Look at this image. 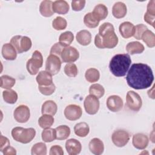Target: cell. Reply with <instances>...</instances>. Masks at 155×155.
<instances>
[{"label": "cell", "instance_id": "cell-11", "mask_svg": "<svg viewBox=\"0 0 155 155\" xmlns=\"http://www.w3.org/2000/svg\"><path fill=\"white\" fill-rule=\"evenodd\" d=\"M79 57V53L78 50L71 46L65 47L61 54L62 61L67 63H73L77 61Z\"/></svg>", "mask_w": 155, "mask_h": 155}, {"label": "cell", "instance_id": "cell-27", "mask_svg": "<svg viewBox=\"0 0 155 155\" xmlns=\"http://www.w3.org/2000/svg\"><path fill=\"white\" fill-rule=\"evenodd\" d=\"M144 50L143 45L138 41L130 42L126 45V50L130 54H140Z\"/></svg>", "mask_w": 155, "mask_h": 155}, {"label": "cell", "instance_id": "cell-46", "mask_svg": "<svg viewBox=\"0 0 155 155\" xmlns=\"http://www.w3.org/2000/svg\"><path fill=\"white\" fill-rule=\"evenodd\" d=\"M50 155H63L64 151L62 148L58 145H54L50 148Z\"/></svg>", "mask_w": 155, "mask_h": 155}, {"label": "cell", "instance_id": "cell-1", "mask_svg": "<svg viewBox=\"0 0 155 155\" xmlns=\"http://www.w3.org/2000/svg\"><path fill=\"white\" fill-rule=\"evenodd\" d=\"M126 79L130 87L142 90L150 87L154 81V75L150 66L142 63H136L131 66Z\"/></svg>", "mask_w": 155, "mask_h": 155}, {"label": "cell", "instance_id": "cell-32", "mask_svg": "<svg viewBox=\"0 0 155 155\" xmlns=\"http://www.w3.org/2000/svg\"><path fill=\"white\" fill-rule=\"evenodd\" d=\"M85 79L90 83L97 82L100 78V73L98 70L94 68H90L87 70L85 73Z\"/></svg>", "mask_w": 155, "mask_h": 155}, {"label": "cell", "instance_id": "cell-25", "mask_svg": "<svg viewBox=\"0 0 155 155\" xmlns=\"http://www.w3.org/2000/svg\"><path fill=\"white\" fill-rule=\"evenodd\" d=\"M76 38L80 45L86 46L89 45L91 41V35L89 31L82 30L76 34Z\"/></svg>", "mask_w": 155, "mask_h": 155}, {"label": "cell", "instance_id": "cell-23", "mask_svg": "<svg viewBox=\"0 0 155 155\" xmlns=\"http://www.w3.org/2000/svg\"><path fill=\"white\" fill-rule=\"evenodd\" d=\"M58 110L57 104L51 100L45 101L41 108V113L42 114H50L54 116Z\"/></svg>", "mask_w": 155, "mask_h": 155}, {"label": "cell", "instance_id": "cell-33", "mask_svg": "<svg viewBox=\"0 0 155 155\" xmlns=\"http://www.w3.org/2000/svg\"><path fill=\"white\" fill-rule=\"evenodd\" d=\"M53 116L50 114H42L38 119L39 125L43 129L50 128L54 123Z\"/></svg>", "mask_w": 155, "mask_h": 155}, {"label": "cell", "instance_id": "cell-12", "mask_svg": "<svg viewBox=\"0 0 155 155\" xmlns=\"http://www.w3.org/2000/svg\"><path fill=\"white\" fill-rule=\"evenodd\" d=\"M30 116L29 108L25 105H19L13 112L14 119L19 123L27 122Z\"/></svg>", "mask_w": 155, "mask_h": 155}, {"label": "cell", "instance_id": "cell-40", "mask_svg": "<svg viewBox=\"0 0 155 155\" xmlns=\"http://www.w3.org/2000/svg\"><path fill=\"white\" fill-rule=\"evenodd\" d=\"M67 25V21L61 16H57L52 22V27L56 30H62L65 29Z\"/></svg>", "mask_w": 155, "mask_h": 155}, {"label": "cell", "instance_id": "cell-17", "mask_svg": "<svg viewBox=\"0 0 155 155\" xmlns=\"http://www.w3.org/2000/svg\"><path fill=\"white\" fill-rule=\"evenodd\" d=\"M119 30L124 38H130L134 35V25L130 22H124L119 25Z\"/></svg>", "mask_w": 155, "mask_h": 155}, {"label": "cell", "instance_id": "cell-28", "mask_svg": "<svg viewBox=\"0 0 155 155\" xmlns=\"http://www.w3.org/2000/svg\"><path fill=\"white\" fill-rule=\"evenodd\" d=\"M74 131L75 134L78 136L84 137L88 134L90 132V128L86 122H79L74 125Z\"/></svg>", "mask_w": 155, "mask_h": 155}, {"label": "cell", "instance_id": "cell-29", "mask_svg": "<svg viewBox=\"0 0 155 155\" xmlns=\"http://www.w3.org/2000/svg\"><path fill=\"white\" fill-rule=\"evenodd\" d=\"M57 140L67 139L70 134V128L67 125H59L55 128Z\"/></svg>", "mask_w": 155, "mask_h": 155}, {"label": "cell", "instance_id": "cell-4", "mask_svg": "<svg viewBox=\"0 0 155 155\" xmlns=\"http://www.w3.org/2000/svg\"><path fill=\"white\" fill-rule=\"evenodd\" d=\"M11 134L15 140L25 144L30 142L34 139L36 135V131L33 128H24L21 127H16L12 129Z\"/></svg>", "mask_w": 155, "mask_h": 155}, {"label": "cell", "instance_id": "cell-21", "mask_svg": "<svg viewBox=\"0 0 155 155\" xmlns=\"http://www.w3.org/2000/svg\"><path fill=\"white\" fill-rule=\"evenodd\" d=\"M127 12L126 5L122 2H116L112 7V14L117 19H120L125 16Z\"/></svg>", "mask_w": 155, "mask_h": 155}, {"label": "cell", "instance_id": "cell-13", "mask_svg": "<svg viewBox=\"0 0 155 155\" xmlns=\"http://www.w3.org/2000/svg\"><path fill=\"white\" fill-rule=\"evenodd\" d=\"M64 114L67 119L69 120H76L82 116V110L79 105L70 104L65 107Z\"/></svg>", "mask_w": 155, "mask_h": 155}, {"label": "cell", "instance_id": "cell-41", "mask_svg": "<svg viewBox=\"0 0 155 155\" xmlns=\"http://www.w3.org/2000/svg\"><path fill=\"white\" fill-rule=\"evenodd\" d=\"M64 71L67 76L71 78L76 77L78 73L77 66L73 63H68L66 64L64 67Z\"/></svg>", "mask_w": 155, "mask_h": 155}, {"label": "cell", "instance_id": "cell-24", "mask_svg": "<svg viewBox=\"0 0 155 155\" xmlns=\"http://www.w3.org/2000/svg\"><path fill=\"white\" fill-rule=\"evenodd\" d=\"M53 2L50 0L42 1L39 5V12L42 16L50 17L54 14L52 8Z\"/></svg>", "mask_w": 155, "mask_h": 155}, {"label": "cell", "instance_id": "cell-5", "mask_svg": "<svg viewBox=\"0 0 155 155\" xmlns=\"http://www.w3.org/2000/svg\"><path fill=\"white\" fill-rule=\"evenodd\" d=\"M10 44L15 47L18 53L28 51L32 45L30 38L21 35H16L12 37L10 40Z\"/></svg>", "mask_w": 155, "mask_h": 155}, {"label": "cell", "instance_id": "cell-14", "mask_svg": "<svg viewBox=\"0 0 155 155\" xmlns=\"http://www.w3.org/2000/svg\"><path fill=\"white\" fill-rule=\"evenodd\" d=\"M107 107L112 112H118L123 107L122 99L117 95H111L107 99Z\"/></svg>", "mask_w": 155, "mask_h": 155}, {"label": "cell", "instance_id": "cell-9", "mask_svg": "<svg viewBox=\"0 0 155 155\" xmlns=\"http://www.w3.org/2000/svg\"><path fill=\"white\" fill-rule=\"evenodd\" d=\"M111 140L116 147H123L130 140V134L124 130H117L112 134Z\"/></svg>", "mask_w": 155, "mask_h": 155}, {"label": "cell", "instance_id": "cell-44", "mask_svg": "<svg viewBox=\"0 0 155 155\" xmlns=\"http://www.w3.org/2000/svg\"><path fill=\"white\" fill-rule=\"evenodd\" d=\"M65 47H64L60 42H56L51 47L50 53L51 54H54L58 56H61V54Z\"/></svg>", "mask_w": 155, "mask_h": 155}, {"label": "cell", "instance_id": "cell-31", "mask_svg": "<svg viewBox=\"0 0 155 155\" xmlns=\"http://www.w3.org/2000/svg\"><path fill=\"white\" fill-rule=\"evenodd\" d=\"M42 139L45 142H51L56 139V130L51 128L44 129L41 133Z\"/></svg>", "mask_w": 155, "mask_h": 155}, {"label": "cell", "instance_id": "cell-30", "mask_svg": "<svg viewBox=\"0 0 155 155\" xmlns=\"http://www.w3.org/2000/svg\"><path fill=\"white\" fill-rule=\"evenodd\" d=\"M2 97L4 101L6 103L10 104H13L16 103L18 100V96L17 93L12 89H8L7 90H4L2 92Z\"/></svg>", "mask_w": 155, "mask_h": 155}, {"label": "cell", "instance_id": "cell-49", "mask_svg": "<svg viewBox=\"0 0 155 155\" xmlns=\"http://www.w3.org/2000/svg\"><path fill=\"white\" fill-rule=\"evenodd\" d=\"M1 144H0V151H1L4 148L10 145V141L8 139L2 135L1 136Z\"/></svg>", "mask_w": 155, "mask_h": 155}, {"label": "cell", "instance_id": "cell-45", "mask_svg": "<svg viewBox=\"0 0 155 155\" xmlns=\"http://www.w3.org/2000/svg\"><path fill=\"white\" fill-rule=\"evenodd\" d=\"M86 1L85 0H74L71 1V7L73 10L79 12L82 10L85 5Z\"/></svg>", "mask_w": 155, "mask_h": 155}, {"label": "cell", "instance_id": "cell-2", "mask_svg": "<svg viewBox=\"0 0 155 155\" xmlns=\"http://www.w3.org/2000/svg\"><path fill=\"white\" fill-rule=\"evenodd\" d=\"M131 63L128 54H117L110 60L109 68L111 73L116 77L125 76Z\"/></svg>", "mask_w": 155, "mask_h": 155}, {"label": "cell", "instance_id": "cell-39", "mask_svg": "<svg viewBox=\"0 0 155 155\" xmlns=\"http://www.w3.org/2000/svg\"><path fill=\"white\" fill-rule=\"evenodd\" d=\"M15 78L8 76L3 75L1 77V87L5 89H11L15 84Z\"/></svg>", "mask_w": 155, "mask_h": 155}, {"label": "cell", "instance_id": "cell-36", "mask_svg": "<svg viewBox=\"0 0 155 155\" xmlns=\"http://www.w3.org/2000/svg\"><path fill=\"white\" fill-rule=\"evenodd\" d=\"M84 22L87 27L93 28H96L99 25V21L96 19L92 12H90L84 16Z\"/></svg>", "mask_w": 155, "mask_h": 155}, {"label": "cell", "instance_id": "cell-22", "mask_svg": "<svg viewBox=\"0 0 155 155\" xmlns=\"http://www.w3.org/2000/svg\"><path fill=\"white\" fill-rule=\"evenodd\" d=\"M52 8L54 13L64 15L68 13L70 7L67 1L64 0H58L53 2Z\"/></svg>", "mask_w": 155, "mask_h": 155}, {"label": "cell", "instance_id": "cell-20", "mask_svg": "<svg viewBox=\"0 0 155 155\" xmlns=\"http://www.w3.org/2000/svg\"><path fill=\"white\" fill-rule=\"evenodd\" d=\"M36 80L38 85L41 86H48L53 84L52 75L46 70L39 71Z\"/></svg>", "mask_w": 155, "mask_h": 155}, {"label": "cell", "instance_id": "cell-3", "mask_svg": "<svg viewBox=\"0 0 155 155\" xmlns=\"http://www.w3.org/2000/svg\"><path fill=\"white\" fill-rule=\"evenodd\" d=\"M118 43V38L114 29L109 30L102 33H98L94 38V44L98 48H113Z\"/></svg>", "mask_w": 155, "mask_h": 155}, {"label": "cell", "instance_id": "cell-7", "mask_svg": "<svg viewBox=\"0 0 155 155\" xmlns=\"http://www.w3.org/2000/svg\"><path fill=\"white\" fill-rule=\"evenodd\" d=\"M61 67V61L59 56L54 54H50L45 62V70L51 75L58 74Z\"/></svg>", "mask_w": 155, "mask_h": 155}, {"label": "cell", "instance_id": "cell-35", "mask_svg": "<svg viewBox=\"0 0 155 155\" xmlns=\"http://www.w3.org/2000/svg\"><path fill=\"white\" fill-rule=\"evenodd\" d=\"M74 40V35L70 31H65L61 33L59 38V42L62 44L64 47L69 46Z\"/></svg>", "mask_w": 155, "mask_h": 155}, {"label": "cell", "instance_id": "cell-6", "mask_svg": "<svg viewBox=\"0 0 155 155\" xmlns=\"http://www.w3.org/2000/svg\"><path fill=\"white\" fill-rule=\"evenodd\" d=\"M43 64V57L41 53L38 50H35L32 56L29 59L26 64V68L28 72L31 75L36 74Z\"/></svg>", "mask_w": 155, "mask_h": 155}, {"label": "cell", "instance_id": "cell-16", "mask_svg": "<svg viewBox=\"0 0 155 155\" xmlns=\"http://www.w3.org/2000/svg\"><path fill=\"white\" fill-rule=\"evenodd\" d=\"M65 148L68 154L76 155L81 153L82 150V145L77 139H68L65 142Z\"/></svg>", "mask_w": 155, "mask_h": 155}, {"label": "cell", "instance_id": "cell-19", "mask_svg": "<svg viewBox=\"0 0 155 155\" xmlns=\"http://www.w3.org/2000/svg\"><path fill=\"white\" fill-rule=\"evenodd\" d=\"M88 148L93 154L100 155L104 152V145L103 142L99 138H93L89 142Z\"/></svg>", "mask_w": 155, "mask_h": 155}, {"label": "cell", "instance_id": "cell-8", "mask_svg": "<svg viewBox=\"0 0 155 155\" xmlns=\"http://www.w3.org/2000/svg\"><path fill=\"white\" fill-rule=\"evenodd\" d=\"M127 105L131 110L138 111L142 105V101L139 94L134 91H129L126 96Z\"/></svg>", "mask_w": 155, "mask_h": 155}, {"label": "cell", "instance_id": "cell-50", "mask_svg": "<svg viewBox=\"0 0 155 155\" xmlns=\"http://www.w3.org/2000/svg\"><path fill=\"white\" fill-rule=\"evenodd\" d=\"M155 1L154 0L150 1L148 5H147V12L152 14L155 15Z\"/></svg>", "mask_w": 155, "mask_h": 155}, {"label": "cell", "instance_id": "cell-15", "mask_svg": "<svg viewBox=\"0 0 155 155\" xmlns=\"http://www.w3.org/2000/svg\"><path fill=\"white\" fill-rule=\"evenodd\" d=\"M149 140L146 134L137 133L134 134L132 139V143L134 148L138 150H143L147 147Z\"/></svg>", "mask_w": 155, "mask_h": 155}, {"label": "cell", "instance_id": "cell-38", "mask_svg": "<svg viewBox=\"0 0 155 155\" xmlns=\"http://www.w3.org/2000/svg\"><path fill=\"white\" fill-rule=\"evenodd\" d=\"M32 155H45L47 154V146L43 142H38L33 145L31 149Z\"/></svg>", "mask_w": 155, "mask_h": 155}, {"label": "cell", "instance_id": "cell-48", "mask_svg": "<svg viewBox=\"0 0 155 155\" xmlns=\"http://www.w3.org/2000/svg\"><path fill=\"white\" fill-rule=\"evenodd\" d=\"M1 152L3 153L4 155H16V151L15 148L10 145L4 148L1 151Z\"/></svg>", "mask_w": 155, "mask_h": 155}, {"label": "cell", "instance_id": "cell-34", "mask_svg": "<svg viewBox=\"0 0 155 155\" xmlns=\"http://www.w3.org/2000/svg\"><path fill=\"white\" fill-rule=\"evenodd\" d=\"M141 39L150 48H153L155 46V36L151 30H147L143 33Z\"/></svg>", "mask_w": 155, "mask_h": 155}, {"label": "cell", "instance_id": "cell-10", "mask_svg": "<svg viewBox=\"0 0 155 155\" xmlns=\"http://www.w3.org/2000/svg\"><path fill=\"white\" fill-rule=\"evenodd\" d=\"M84 106L85 111L91 115L97 113L99 109L100 103L97 97L93 95H88L84 102Z\"/></svg>", "mask_w": 155, "mask_h": 155}, {"label": "cell", "instance_id": "cell-18", "mask_svg": "<svg viewBox=\"0 0 155 155\" xmlns=\"http://www.w3.org/2000/svg\"><path fill=\"white\" fill-rule=\"evenodd\" d=\"M1 53L3 58L8 61L15 60L17 56V51L10 43H6L2 45Z\"/></svg>", "mask_w": 155, "mask_h": 155}, {"label": "cell", "instance_id": "cell-47", "mask_svg": "<svg viewBox=\"0 0 155 155\" xmlns=\"http://www.w3.org/2000/svg\"><path fill=\"white\" fill-rule=\"evenodd\" d=\"M144 21L148 23V24L151 25L153 27H154V19H155V15L150 14L148 12H146L144 15Z\"/></svg>", "mask_w": 155, "mask_h": 155}, {"label": "cell", "instance_id": "cell-26", "mask_svg": "<svg viewBox=\"0 0 155 155\" xmlns=\"http://www.w3.org/2000/svg\"><path fill=\"white\" fill-rule=\"evenodd\" d=\"M108 8L104 5L99 4L96 5L92 12L93 15L99 21L105 19L108 15Z\"/></svg>", "mask_w": 155, "mask_h": 155}, {"label": "cell", "instance_id": "cell-43", "mask_svg": "<svg viewBox=\"0 0 155 155\" xmlns=\"http://www.w3.org/2000/svg\"><path fill=\"white\" fill-rule=\"evenodd\" d=\"M147 30H148L147 27L142 24H137V25L134 26V33L133 35L134 38L137 40L141 39L143 33Z\"/></svg>", "mask_w": 155, "mask_h": 155}, {"label": "cell", "instance_id": "cell-37", "mask_svg": "<svg viewBox=\"0 0 155 155\" xmlns=\"http://www.w3.org/2000/svg\"><path fill=\"white\" fill-rule=\"evenodd\" d=\"M89 93L90 94L99 98L102 97L105 93V89L102 85L99 84H92L89 88Z\"/></svg>", "mask_w": 155, "mask_h": 155}, {"label": "cell", "instance_id": "cell-42", "mask_svg": "<svg viewBox=\"0 0 155 155\" xmlns=\"http://www.w3.org/2000/svg\"><path fill=\"white\" fill-rule=\"evenodd\" d=\"M39 91L41 94L45 96H50L52 94L56 89V87L54 84L53 83L52 84L48 86H41L38 85Z\"/></svg>", "mask_w": 155, "mask_h": 155}]
</instances>
